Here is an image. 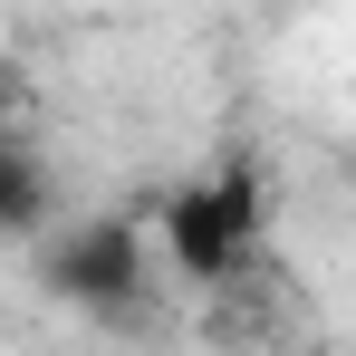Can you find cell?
<instances>
[{
    "instance_id": "obj_1",
    "label": "cell",
    "mask_w": 356,
    "mask_h": 356,
    "mask_svg": "<svg viewBox=\"0 0 356 356\" xmlns=\"http://www.w3.org/2000/svg\"><path fill=\"white\" fill-rule=\"evenodd\" d=\"M39 250V280H49V298L58 308H77V318H135L145 308V289H154V232L145 222H125V212H87V222H49V232L29 241Z\"/></svg>"
},
{
    "instance_id": "obj_2",
    "label": "cell",
    "mask_w": 356,
    "mask_h": 356,
    "mask_svg": "<svg viewBox=\"0 0 356 356\" xmlns=\"http://www.w3.org/2000/svg\"><path fill=\"white\" fill-rule=\"evenodd\" d=\"M260 250V183L250 174H202L154 212V260L183 280H232Z\"/></svg>"
},
{
    "instance_id": "obj_3",
    "label": "cell",
    "mask_w": 356,
    "mask_h": 356,
    "mask_svg": "<svg viewBox=\"0 0 356 356\" xmlns=\"http://www.w3.org/2000/svg\"><path fill=\"white\" fill-rule=\"evenodd\" d=\"M58 222V174L29 135H0V250H29V241Z\"/></svg>"
}]
</instances>
